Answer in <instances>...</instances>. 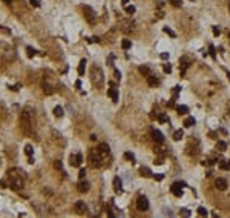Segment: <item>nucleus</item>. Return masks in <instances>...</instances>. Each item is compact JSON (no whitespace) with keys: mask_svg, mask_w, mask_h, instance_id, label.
I'll return each instance as SVG.
<instances>
[{"mask_svg":"<svg viewBox=\"0 0 230 218\" xmlns=\"http://www.w3.org/2000/svg\"><path fill=\"white\" fill-rule=\"evenodd\" d=\"M8 178H9V188L11 189H20L25 184V175L20 169H11L8 171Z\"/></svg>","mask_w":230,"mask_h":218,"instance_id":"1","label":"nucleus"},{"mask_svg":"<svg viewBox=\"0 0 230 218\" xmlns=\"http://www.w3.org/2000/svg\"><path fill=\"white\" fill-rule=\"evenodd\" d=\"M103 160H104V155L100 152L98 149H92L91 154H89V161H91V166L92 167H100L103 164Z\"/></svg>","mask_w":230,"mask_h":218,"instance_id":"2","label":"nucleus"},{"mask_svg":"<svg viewBox=\"0 0 230 218\" xmlns=\"http://www.w3.org/2000/svg\"><path fill=\"white\" fill-rule=\"evenodd\" d=\"M92 83H94L95 84V86L97 88H101V86H103V82H104V77H103V72H101V69L98 68V66H92Z\"/></svg>","mask_w":230,"mask_h":218,"instance_id":"3","label":"nucleus"},{"mask_svg":"<svg viewBox=\"0 0 230 218\" xmlns=\"http://www.w3.org/2000/svg\"><path fill=\"white\" fill-rule=\"evenodd\" d=\"M186 186L187 184H186L184 181H176V183H174L170 186V190L175 197H183V188H186Z\"/></svg>","mask_w":230,"mask_h":218,"instance_id":"4","label":"nucleus"},{"mask_svg":"<svg viewBox=\"0 0 230 218\" xmlns=\"http://www.w3.org/2000/svg\"><path fill=\"white\" fill-rule=\"evenodd\" d=\"M137 209L138 211H147L149 209V200L144 197V195H141V197H138L137 198Z\"/></svg>","mask_w":230,"mask_h":218,"instance_id":"5","label":"nucleus"},{"mask_svg":"<svg viewBox=\"0 0 230 218\" xmlns=\"http://www.w3.org/2000/svg\"><path fill=\"white\" fill-rule=\"evenodd\" d=\"M81 160H83V155L81 154H77V155H69V163H71V166H80V163H81Z\"/></svg>","mask_w":230,"mask_h":218,"instance_id":"6","label":"nucleus"},{"mask_svg":"<svg viewBox=\"0 0 230 218\" xmlns=\"http://www.w3.org/2000/svg\"><path fill=\"white\" fill-rule=\"evenodd\" d=\"M108 94L110 95V99H112L114 103H117V101H118V91H117V88L114 86V83H110V88H109Z\"/></svg>","mask_w":230,"mask_h":218,"instance_id":"7","label":"nucleus"},{"mask_svg":"<svg viewBox=\"0 0 230 218\" xmlns=\"http://www.w3.org/2000/svg\"><path fill=\"white\" fill-rule=\"evenodd\" d=\"M83 11L86 12L85 17L87 19V22H89V23H94V20H95V19H94V16H95V14H94V11H92L89 6H83Z\"/></svg>","mask_w":230,"mask_h":218,"instance_id":"8","label":"nucleus"},{"mask_svg":"<svg viewBox=\"0 0 230 218\" xmlns=\"http://www.w3.org/2000/svg\"><path fill=\"white\" fill-rule=\"evenodd\" d=\"M152 137H153V140H155L157 143H163V141H164V137H163L161 131H158V129H155V128L152 129Z\"/></svg>","mask_w":230,"mask_h":218,"instance_id":"9","label":"nucleus"},{"mask_svg":"<svg viewBox=\"0 0 230 218\" xmlns=\"http://www.w3.org/2000/svg\"><path fill=\"white\" fill-rule=\"evenodd\" d=\"M215 186H216V189H219V190H225L227 189V180L225 178H216Z\"/></svg>","mask_w":230,"mask_h":218,"instance_id":"10","label":"nucleus"},{"mask_svg":"<svg viewBox=\"0 0 230 218\" xmlns=\"http://www.w3.org/2000/svg\"><path fill=\"white\" fill-rule=\"evenodd\" d=\"M114 189H115V192H117V194L123 192V183H121L120 177H115V178H114Z\"/></svg>","mask_w":230,"mask_h":218,"instance_id":"11","label":"nucleus"},{"mask_svg":"<svg viewBox=\"0 0 230 218\" xmlns=\"http://www.w3.org/2000/svg\"><path fill=\"white\" fill-rule=\"evenodd\" d=\"M180 68H181V77L186 74V71H187L189 68V60H187V57H183V59L180 60Z\"/></svg>","mask_w":230,"mask_h":218,"instance_id":"12","label":"nucleus"},{"mask_svg":"<svg viewBox=\"0 0 230 218\" xmlns=\"http://www.w3.org/2000/svg\"><path fill=\"white\" fill-rule=\"evenodd\" d=\"M89 188H91V184L87 183V181H80V183H78V190L83 192V194H86L87 190H89Z\"/></svg>","mask_w":230,"mask_h":218,"instance_id":"13","label":"nucleus"},{"mask_svg":"<svg viewBox=\"0 0 230 218\" xmlns=\"http://www.w3.org/2000/svg\"><path fill=\"white\" fill-rule=\"evenodd\" d=\"M97 149H98L100 152L104 155V157H106V155H108V154L110 152V149H109V144H108V143H100V146H98V148H97Z\"/></svg>","mask_w":230,"mask_h":218,"instance_id":"14","label":"nucleus"},{"mask_svg":"<svg viewBox=\"0 0 230 218\" xmlns=\"http://www.w3.org/2000/svg\"><path fill=\"white\" fill-rule=\"evenodd\" d=\"M75 209H77L78 213H85L86 212V204L83 201H77V203H75Z\"/></svg>","mask_w":230,"mask_h":218,"instance_id":"15","label":"nucleus"},{"mask_svg":"<svg viewBox=\"0 0 230 218\" xmlns=\"http://www.w3.org/2000/svg\"><path fill=\"white\" fill-rule=\"evenodd\" d=\"M147 84L150 88H155L157 84H158V80H157V77L155 75H147Z\"/></svg>","mask_w":230,"mask_h":218,"instance_id":"16","label":"nucleus"},{"mask_svg":"<svg viewBox=\"0 0 230 218\" xmlns=\"http://www.w3.org/2000/svg\"><path fill=\"white\" fill-rule=\"evenodd\" d=\"M85 69H86V60L83 59V60H80V65H78V69H77L78 75H83V74H85Z\"/></svg>","mask_w":230,"mask_h":218,"instance_id":"17","label":"nucleus"},{"mask_svg":"<svg viewBox=\"0 0 230 218\" xmlns=\"http://www.w3.org/2000/svg\"><path fill=\"white\" fill-rule=\"evenodd\" d=\"M25 152H26V155L29 157V163H34V160H32V146H31V144H26V146H25Z\"/></svg>","mask_w":230,"mask_h":218,"instance_id":"18","label":"nucleus"},{"mask_svg":"<svg viewBox=\"0 0 230 218\" xmlns=\"http://www.w3.org/2000/svg\"><path fill=\"white\" fill-rule=\"evenodd\" d=\"M175 109H176V112H178V114H187L189 112V108H187V106H184V105L175 106Z\"/></svg>","mask_w":230,"mask_h":218,"instance_id":"19","label":"nucleus"},{"mask_svg":"<svg viewBox=\"0 0 230 218\" xmlns=\"http://www.w3.org/2000/svg\"><path fill=\"white\" fill-rule=\"evenodd\" d=\"M184 126L186 128H190V126H193V124H195V118H193V117H187V118H186L184 120Z\"/></svg>","mask_w":230,"mask_h":218,"instance_id":"20","label":"nucleus"},{"mask_svg":"<svg viewBox=\"0 0 230 218\" xmlns=\"http://www.w3.org/2000/svg\"><path fill=\"white\" fill-rule=\"evenodd\" d=\"M183 135H184L183 129H178V131H175V134H174V140H175V141H180L181 138H183Z\"/></svg>","mask_w":230,"mask_h":218,"instance_id":"21","label":"nucleus"},{"mask_svg":"<svg viewBox=\"0 0 230 218\" xmlns=\"http://www.w3.org/2000/svg\"><path fill=\"white\" fill-rule=\"evenodd\" d=\"M140 172H141V175H143V177H153L149 167H144V166H143V167L140 169Z\"/></svg>","mask_w":230,"mask_h":218,"instance_id":"22","label":"nucleus"},{"mask_svg":"<svg viewBox=\"0 0 230 218\" xmlns=\"http://www.w3.org/2000/svg\"><path fill=\"white\" fill-rule=\"evenodd\" d=\"M138 71H140V74L146 75V77H147V75H150V69L147 68V66H140V68H138Z\"/></svg>","mask_w":230,"mask_h":218,"instance_id":"23","label":"nucleus"},{"mask_svg":"<svg viewBox=\"0 0 230 218\" xmlns=\"http://www.w3.org/2000/svg\"><path fill=\"white\" fill-rule=\"evenodd\" d=\"M54 115L55 117H63V108H61V106H55L54 108Z\"/></svg>","mask_w":230,"mask_h":218,"instance_id":"24","label":"nucleus"},{"mask_svg":"<svg viewBox=\"0 0 230 218\" xmlns=\"http://www.w3.org/2000/svg\"><path fill=\"white\" fill-rule=\"evenodd\" d=\"M219 169H223V171H229V169H230V163H227L225 160H221V163H219Z\"/></svg>","mask_w":230,"mask_h":218,"instance_id":"25","label":"nucleus"},{"mask_svg":"<svg viewBox=\"0 0 230 218\" xmlns=\"http://www.w3.org/2000/svg\"><path fill=\"white\" fill-rule=\"evenodd\" d=\"M158 121L160 123H169V117L166 114H160L158 115Z\"/></svg>","mask_w":230,"mask_h":218,"instance_id":"26","label":"nucleus"},{"mask_svg":"<svg viewBox=\"0 0 230 218\" xmlns=\"http://www.w3.org/2000/svg\"><path fill=\"white\" fill-rule=\"evenodd\" d=\"M124 158L129 160L130 163H135V155L132 154V152H124Z\"/></svg>","mask_w":230,"mask_h":218,"instance_id":"27","label":"nucleus"},{"mask_svg":"<svg viewBox=\"0 0 230 218\" xmlns=\"http://www.w3.org/2000/svg\"><path fill=\"white\" fill-rule=\"evenodd\" d=\"M26 51H28L26 54H28V57H29V59H32V57H34L35 54H37V51H35L34 48H31V46H28V48H26Z\"/></svg>","mask_w":230,"mask_h":218,"instance_id":"28","label":"nucleus"},{"mask_svg":"<svg viewBox=\"0 0 230 218\" xmlns=\"http://www.w3.org/2000/svg\"><path fill=\"white\" fill-rule=\"evenodd\" d=\"M216 148H218L219 151H225L227 149V143H225V141H218V144H216Z\"/></svg>","mask_w":230,"mask_h":218,"instance_id":"29","label":"nucleus"},{"mask_svg":"<svg viewBox=\"0 0 230 218\" xmlns=\"http://www.w3.org/2000/svg\"><path fill=\"white\" fill-rule=\"evenodd\" d=\"M180 91H181V86H175V89H174V95H172V100H176L178 99V94H180Z\"/></svg>","mask_w":230,"mask_h":218,"instance_id":"30","label":"nucleus"},{"mask_svg":"<svg viewBox=\"0 0 230 218\" xmlns=\"http://www.w3.org/2000/svg\"><path fill=\"white\" fill-rule=\"evenodd\" d=\"M209 52H210L212 59L216 60V51H215V46H213V45H209Z\"/></svg>","mask_w":230,"mask_h":218,"instance_id":"31","label":"nucleus"},{"mask_svg":"<svg viewBox=\"0 0 230 218\" xmlns=\"http://www.w3.org/2000/svg\"><path fill=\"white\" fill-rule=\"evenodd\" d=\"M121 46H123V49H129V48L132 46V43L129 42V40H123V43H121Z\"/></svg>","mask_w":230,"mask_h":218,"instance_id":"32","label":"nucleus"},{"mask_svg":"<svg viewBox=\"0 0 230 218\" xmlns=\"http://www.w3.org/2000/svg\"><path fill=\"white\" fill-rule=\"evenodd\" d=\"M164 32H166V34H169L170 37H174V38L176 37V34H175V32H174V31H172L170 28H167V26H164Z\"/></svg>","mask_w":230,"mask_h":218,"instance_id":"33","label":"nucleus"},{"mask_svg":"<svg viewBox=\"0 0 230 218\" xmlns=\"http://www.w3.org/2000/svg\"><path fill=\"white\" fill-rule=\"evenodd\" d=\"M198 213H200L201 217H207V213H209V212L206 211V207H198Z\"/></svg>","mask_w":230,"mask_h":218,"instance_id":"34","label":"nucleus"},{"mask_svg":"<svg viewBox=\"0 0 230 218\" xmlns=\"http://www.w3.org/2000/svg\"><path fill=\"white\" fill-rule=\"evenodd\" d=\"M163 71H164L166 74H170L172 72V66L170 65H164V66H163Z\"/></svg>","mask_w":230,"mask_h":218,"instance_id":"35","label":"nucleus"},{"mask_svg":"<svg viewBox=\"0 0 230 218\" xmlns=\"http://www.w3.org/2000/svg\"><path fill=\"white\" fill-rule=\"evenodd\" d=\"M126 11H127V14H134V12H135V6H134V5L126 6Z\"/></svg>","mask_w":230,"mask_h":218,"instance_id":"36","label":"nucleus"},{"mask_svg":"<svg viewBox=\"0 0 230 218\" xmlns=\"http://www.w3.org/2000/svg\"><path fill=\"white\" fill-rule=\"evenodd\" d=\"M181 215H183V217H190V211H189V209H181Z\"/></svg>","mask_w":230,"mask_h":218,"instance_id":"37","label":"nucleus"},{"mask_svg":"<svg viewBox=\"0 0 230 218\" xmlns=\"http://www.w3.org/2000/svg\"><path fill=\"white\" fill-rule=\"evenodd\" d=\"M212 31H213V35H219L221 34V31H219L218 26H212Z\"/></svg>","mask_w":230,"mask_h":218,"instance_id":"38","label":"nucleus"},{"mask_svg":"<svg viewBox=\"0 0 230 218\" xmlns=\"http://www.w3.org/2000/svg\"><path fill=\"white\" fill-rule=\"evenodd\" d=\"M29 2H31V5H32V6H35V8H38V6H40V0H29Z\"/></svg>","mask_w":230,"mask_h":218,"instance_id":"39","label":"nucleus"},{"mask_svg":"<svg viewBox=\"0 0 230 218\" xmlns=\"http://www.w3.org/2000/svg\"><path fill=\"white\" fill-rule=\"evenodd\" d=\"M114 74H115V78H117V80L121 78V72H120L118 69H114Z\"/></svg>","mask_w":230,"mask_h":218,"instance_id":"40","label":"nucleus"},{"mask_svg":"<svg viewBox=\"0 0 230 218\" xmlns=\"http://www.w3.org/2000/svg\"><path fill=\"white\" fill-rule=\"evenodd\" d=\"M85 175H86V171H85V169H80V172H78V177H80V180L85 178Z\"/></svg>","mask_w":230,"mask_h":218,"instance_id":"41","label":"nucleus"},{"mask_svg":"<svg viewBox=\"0 0 230 218\" xmlns=\"http://www.w3.org/2000/svg\"><path fill=\"white\" fill-rule=\"evenodd\" d=\"M153 178L158 180V181H161L163 178H164V175H163V173H158V175H157V173H155V175H153Z\"/></svg>","mask_w":230,"mask_h":218,"instance_id":"42","label":"nucleus"},{"mask_svg":"<svg viewBox=\"0 0 230 218\" xmlns=\"http://www.w3.org/2000/svg\"><path fill=\"white\" fill-rule=\"evenodd\" d=\"M160 59L161 60H167L169 59V54H167V52H163V54H160Z\"/></svg>","mask_w":230,"mask_h":218,"instance_id":"43","label":"nucleus"},{"mask_svg":"<svg viewBox=\"0 0 230 218\" xmlns=\"http://www.w3.org/2000/svg\"><path fill=\"white\" fill-rule=\"evenodd\" d=\"M172 2V5H175V6H180L181 5V0H170Z\"/></svg>","mask_w":230,"mask_h":218,"instance_id":"44","label":"nucleus"},{"mask_svg":"<svg viewBox=\"0 0 230 218\" xmlns=\"http://www.w3.org/2000/svg\"><path fill=\"white\" fill-rule=\"evenodd\" d=\"M75 88H77V89H80V88H81V82H80V80L75 82Z\"/></svg>","mask_w":230,"mask_h":218,"instance_id":"45","label":"nucleus"},{"mask_svg":"<svg viewBox=\"0 0 230 218\" xmlns=\"http://www.w3.org/2000/svg\"><path fill=\"white\" fill-rule=\"evenodd\" d=\"M153 163H155V164H163L164 161H163V158H157V160H155V161H153Z\"/></svg>","mask_w":230,"mask_h":218,"instance_id":"46","label":"nucleus"},{"mask_svg":"<svg viewBox=\"0 0 230 218\" xmlns=\"http://www.w3.org/2000/svg\"><path fill=\"white\" fill-rule=\"evenodd\" d=\"M9 89H11V91H14V92H15V91H19V84H15V86H9Z\"/></svg>","mask_w":230,"mask_h":218,"instance_id":"47","label":"nucleus"},{"mask_svg":"<svg viewBox=\"0 0 230 218\" xmlns=\"http://www.w3.org/2000/svg\"><path fill=\"white\" fill-rule=\"evenodd\" d=\"M54 166H55L57 169H61V161H55V163H54Z\"/></svg>","mask_w":230,"mask_h":218,"instance_id":"48","label":"nucleus"},{"mask_svg":"<svg viewBox=\"0 0 230 218\" xmlns=\"http://www.w3.org/2000/svg\"><path fill=\"white\" fill-rule=\"evenodd\" d=\"M91 42H100V38H98V37H92Z\"/></svg>","mask_w":230,"mask_h":218,"instance_id":"49","label":"nucleus"},{"mask_svg":"<svg viewBox=\"0 0 230 218\" xmlns=\"http://www.w3.org/2000/svg\"><path fill=\"white\" fill-rule=\"evenodd\" d=\"M91 140H92V141L97 140V135H95V134H92V135H91Z\"/></svg>","mask_w":230,"mask_h":218,"instance_id":"50","label":"nucleus"},{"mask_svg":"<svg viewBox=\"0 0 230 218\" xmlns=\"http://www.w3.org/2000/svg\"><path fill=\"white\" fill-rule=\"evenodd\" d=\"M3 2H5V3H11L12 0H3Z\"/></svg>","mask_w":230,"mask_h":218,"instance_id":"51","label":"nucleus"},{"mask_svg":"<svg viewBox=\"0 0 230 218\" xmlns=\"http://www.w3.org/2000/svg\"><path fill=\"white\" fill-rule=\"evenodd\" d=\"M227 77H229V80H230V72H227Z\"/></svg>","mask_w":230,"mask_h":218,"instance_id":"52","label":"nucleus"},{"mask_svg":"<svg viewBox=\"0 0 230 218\" xmlns=\"http://www.w3.org/2000/svg\"><path fill=\"white\" fill-rule=\"evenodd\" d=\"M229 9H230V0H229Z\"/></svg>","mask_w":230,"mask_h":218,"instance_id":"53","label":"nucleus"},{"mask_svg":"<svg viewBox=\"0 0 230 218\" xmlns=\"http://www.w3.org/2000/svg\"><path fill=\"white\" fill-rule=\"evenodd\" d=\"M229 37H230V32H229Z\"/></svg>","mask_w":230,"mask_h":218,"instance_id":"54","label":"nucleus"},{"mask_svg":"<svg viewBox=\"0 0 230 218\" xmlns=\"http://www.w3.org/2000/svg\"><path fill=\"white\" fill-rule=\"evenodd\" d=\"M192 2H193V0H192Z\"/></svg>","mask_w":230,"mask_h":218,"instance_id":"55","label":"nucleus"}]
</instances>
